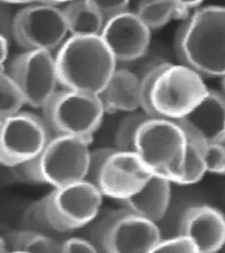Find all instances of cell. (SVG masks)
I'll return each mask as SVG.
<instances>
[{"label": "cell", "instance_id": "cell-1", "mask_svg": "<svg viewBox=\"0 0 225 253\" xmlns=\"http://www.w3.org/2000/svg\"><path fill=\"white\" fill-rule=\"evenodd\" d=\"M139 79L141 109L150 117L180 119L197 106L209 91L203 78L181 63H159Z\"/></svg>", "mask_w": 225, "mask_h": 253}, {"label": "cell", "instance_id": "cell-2", "mask_svg": "<svg viewBox=\"0 0 225 253\" xmlns=\"http://www.w3.org/2000/svg\"><path fill=\"white\" fill-rule=\"evenodd\" d=\"M175 41L181 64L202 78H223L225 73V11L219 5L196 8L183 20Z\"/></svg>", "mask_w": 225, "mask_h": 253}, {"label": "cell", "instance_id": "cell-3", "mask_svg": "<svg viewBox=\"0 0 225 253\" xmlns=\"http://www.w3.org/2000/svg\"><path fill=\"white\" fill-rule=\"evenodd\" d=\"M54 57L60 86L89 94L99 95L117 68L99 36H70Z\"/></svg>", "mask_w": 225, "mask_h": 253}, {"label": "cell", "instance_id": "cell-4", "mask_svg": "<svg viewBox=\"0 0 225 253\" xmlns=\"http://www.w3.org/2000/svg\"><path fill=\"white\" fill-rule=\"evenodd\" d=\"M91 142L53 134L36 158L10 167L16 179L28 184L67 186L86 178Z\"/></svg>", "mask_w": 225, "mask_h": 253}, {"label": "cell", "instance_id": "cell-5", "mask_svg": "<svg viewBox=\"0 0 225 253\" xmlns=\"http://www.w3.org/2000/svg\"><path fill=\"white\" fill-rule=\"evenodd\" d=\"M186 138L174 121L150 117L135 134L134 152L152 175L174 183L180 178L186 156Z\"/></svg>", "mask_w": 225, "mask_h": 253}, {"label": "cell", "instance_id": "cell-6", "mask_svg": "<svg viewBox=\"0 0 225 253\" xmlns=\"http://www.w3.org/2000/svg\"><path fill=\"white\" fill-rule=\"evenodd\" d=\"M92 221L89 240L98 253H152L162 238L156 222L124 208L108 211Z\"/></svg>", "mask_w": 225, "mask_h": 253}, {"label": "cell", "instance_id": "cell-7", "mask_svg": "<svg viewBox=\"0 0 225 253\" xmlns=\"http://www.w3.org/2000/svg\"><path fill=\"white\" fill-rule=\"evenodd\" d=\"M42 111V117L52 134L76 136L91 142L106 114L98 95L64 88L55 91Z\"/></svg>", "mask_w": 225, "mask_h": 253}, {"label": "cell", "instance_id": "cell-8", "mask_svg": "<svg viewBox=\"0 0 225 253\" xmlns=\"http://www.w3.org/2000/svg\"><path fill=\"white\" fill-rule=\"evenodd\" d=\"M102 194L86 180L54 187L40 199L45 217L55 233H67L84 228L99 215Z\"/></svg>", "mask_w": 225, "mask_h": 253}, {"label": "cell", "instance_id": "cell-9", "mask_svg": "<svg viewBox=\"0 0 225 253\" xmlns=\"http://www.w3.org/2000/svg\"><path fill=\"white\" fill-rule=\"evenodd\" d=\"M52 136L44 118L30 112L0 119V165L12 167L36 158Z\"/></svg>", "mask_w": 225, "mask_h": 253}, {"label": "cell", "instance_id": "cell-10", "mask_svg": "<svg viewBox=\"0 0 225 253\" xmlns=\"http://www.w3.org/2000/svg\"><path fill=\"white\" fill-rule=\"evenodd\" d=\"M62 9L44 2L28 4L14 15L12 39L25 50L52 52L67 38Z\"/></svg>", "mask_w": 225, "mask_h": 253}, {"label": "cell", "instance_id": "cell-11", "mask_svg": "<svg viewBox=\"0 0 225 253\" xmlns=\"http://www.w3.org/2000/svg\"><path fill=\"white\" fill-rule=\"evenodd\" d=\"M9 75L26 105L42 109L59 85L55 57L47 50H25L10 64Z\"/></svg>", "mask_w": 225, "mask_h": 253}, {"label": "cell", "instance_id": "cell-12", "mask_svg": "<svg viewBox=\"0 0 225 253\" xmlns=\"http://www.w3.org/2000/svg\"><path fill=\"white\" fill-rule=\"evenodd\" d=\"M151 176L134 151L115 149L100 168L96 187L102 196L119 202L136 194Z\"/></svg>", "mask_w": 225, "mask_h": 253}, {"label": "cell", "instance_id": "cell-13", "mask_svg": "<svg viewBox=\"0 0 225 253\" xmlns=\"http://www.w3.org/2000/svg\"><path fill=\"white\" fill-rule=\"evenodd\" d=\"M150 31L135 12L126 10L104 20L99 37L116 63H132L146 55Z\"/></svg>", "mask_w": 225, "mask_h": 253}, {"label": "cell", "instance_id": "cell-14", "mask_svg": "<svg viewBox=\"0 0 225 253\" xmlns=\"http://www.w3.org/2000/svg\"><path fill=\"white\" fill-rule=\"evenodd\" d=\"M174 122L186 138L194 143L225 142V96L221 91L209 89L197 106Z\"/></svg>", "mask_w": 225, "mask_h": 253}, {"label": "cell", "instance_id": "cell-15", "mask_svg": "<svg viewBox=\"0 0 225 253\" xmlns=\"http://www.w3.org/2000/svg\"><path fill=\"white\" fill-rule=\"evenodd\" d=\"M179 234L191 238L198 253H218L225 245V215L212 206H191L182 214Z\"/></svg>", "mask_w": 225, "mask_h": 253}, {"label": "cell", "instance_id": "cell-16", "mask_svg": "<svg viewBox=\"0 0 225 253\" xmlns=\"http://www.w3.org/2000/svg\"><path fill=\"white\" fill-rule=\"evenodd\" d=\"M105 113H131L141 108V83L138 75L126 68H116L98 95Z\"/></svg>", "mask_w": 225, "mask_h": 253}, {"label": "cell", "instance_id": "cell-17", "mask_svg": "<svg viewBox=\"0 0 225 253\" xmlns=\"http://www.w3.org/2000/svg\"><path fill=\"white\" fill-rule=\"evenodd\" d=\"M172 197V182L152 175L136 194L119 202L123 208L158 223L166 216Z\"/></svg>", "mask_w": 225, "mask_h": 253}, {"label": "cell", "instance_id": "cell-18", "mask_svg": "<svg viewBox=\"0 0 225 253\" xmlns=\"http://www.w3.org/2000/svg\"><path fill=\"white\" fill-rule=\"evenodd\" d=\"M71 36H99L104 18L87 0H74L62 9Z\"/></svg>", "mask_w": 225, "mask_h": 253}, {"label": "cell", "instance_id": "cell-19", "mask_svg": "<svg viewBox=\"0 0 225 253\" xmlns=\"http://www.w3.org/2000/svg\"><path fill=\"white\" fill-rule=\"evenodd\" d=\"M8 251L15 253H61L59 242L47 234L23 229L8 234L4 239Z\"/></svg>", "mask_w": 225, "mask_h": 253}, {"label": "cell", "instance_id": "cell-20", "mask_svg": "<svg viewBox=\"0 0 225 253\" xmlns=\"http://www.w3.org/2000/svg\"><path fill=\"white\" fill-rule=\"evenodd\" d=\"M135 14L150 30L159 29L175 19L176 6L173 0H142Z\"/></svg>", "mask_w": 225, "mask_h": 253}, {"label": "cell", "instance_id": "cell-21", "mask_svg": "<svg viewBox=\"0 0 225 253\" xmlns=\"http://www.w3.org/2000/svg\"><path fill=\"white\" fill-rule=\"evenodd\" d=\"M150 117V115L142 110L127 113V115L122 119L116 128L115 149L123 151H134L135 134L139 126Z\"/></svg>", "mask_w": 225, "mask_h": 253}, {"label": "cell", "instance_id": "cell-22", "mask_svg": "<svg viewBox=\"0 0 225 253\" xmlns=\"http://www.w3.org/2000/svg\"><path fill=\"white\" fill-rule=\"evenodd\" d=\"M205 161L199 147L186 139V156L180 178L174 182L180 186H188L201 181L204 177Z\"/></svg>", "mask_w": 225, "mask_h": 253}, {"label": "cell", "instance_id": "cell-23", "mask_svg": "<svg viewBox=\"0 0 225 253\" xmlns=\"http://www.w3.org/2000/svg\"><path fill=\"white\" fill-rule=\"evenodd\" d=\"M25 104L20 90L4 68H0V119L20 112Z\"/></svg>", "mask_w": 225, "mask_h": 253}, {"label": "cell", "instance_id": "cell-24", "mask_svg": "<svg viewBox=\"0 0 225 253\" xmlns=\"http://www.w3.org/2000/svg\"><path fill=\"white\" fill-rule=\"evenodd\" d=\"M189 141V140H188ZM191 142V141H190ZM225 142L196 144L205 161L207 172L224 175L225 171Z\"/></svg>", "mask_w": 225, "mask_h": 253}, {"label": "cell", "instance_id": "cell-25", "mask_svg": "<svg viewBox=\"0 0 225 253\" xmlns=\"http://www.w3.org/2000/svg\"><path fill=\"white\" fill-rule=\"evenodd\" d=\"M152 253H198V252L191 238L179 234L176 237L161 238Z\"/></svg>", "mask_w": 225, "mask_h": 253}, {"label": "cell", "instance_id": "cell-26", "mask_svg": "<svg viewBox=\"0 0 225 253\" xmlns=\"http://www.w3.org/2000/svg\"><path fill=\"white\" fill-rule=\"evenodd\" d=\"M115 149V148L107 147V148H98L95 150H90L87 174L84 180L89 182L91 185L96 186V181H97L100 168L102 167L106 158Z\"/></svg>", "mask_w": 225, "mask_h": 253}, {"label": "cell", "instance_id": "cell-27", "mask_svg": "<svg viewBox=\"0 0 225 253\" xmlns=\"http://www.w3.org/2000/svg\"><path fill=\"white\" fill-rule=\"evenodd\" d=\"M101 14L104 20L116 13L128 10L131 0H87Z\"/></svg>", "mask_w": 225, "mask_h": 253}, {"label": "cell", "instance_id": "cell-28", "mask_svg": "<svg viewBox=\"0 0 225 253\" xmlns=\"http://www.w3.org/2000/svg\"><path fill=\"white\" fill-rule=\"evenodd\" d=\"M61 253H98L94 245L83 237H69L60 243Z\"/></svg>", "mask_w": 225, "mask_h": 253}, {"label": "cell", "instance_id": "cell-29", "mask_svg": "<svg viewBox=\"0 0 225 253\" xmlns=\"http://www.w3.org/2000/svg\"><path fill=\"white\" fill-rule=\"evenodd\" d=\"M14 15L8 4L0 1V35L9 42L12 39V26Z\"/></svg>", "mask_w": 225, "mask_h": 253}, {"label": "cell", "instance_id": "cell-30", "mask_svg": "<svg viewBox=\"0 0 225 253\" xmlns=\"http://www.w3.org/2000/svg\"><path fill=\"white\" fill-rule=\"evenodd\" d=\"M204 0H173L176 6V20H184L190 14L192 9L200 7Z\"/></svg>", "mask_w": 225, "mask_h": 253}, {"label": "cell", "instance_id": "cell-31", "mask_svg": "<svg viewBox=\"0 0 225 253\" xmlns=\"http://www.w3.org/2000/svg\"><path fill=\"white\" fill-rule=\"evenodd\" d=\"M9 44L10 42L0 35V68H4V63L7 60Z\"/></svg>", "mask_w": 225, "mask_h": 253}, {"label": "cell", "instance_id": "cell-32", "mask_svg": "<svg viewBox=\"0 0 225 253\" xmlns=\"http://www.w3.org/2000/svg\"><path fill=\"white\" fill-rule=\"evenodd\" d=\"M1 2L7 4H33L36 2H41L42 0H0Z\"/></svg>", "mask_w": 225, "mask_h": 253}, {"label": "cell", "instance_id": "cell-33", "mask_svg": "<svg viewBox=\"0 0 225 253\" xmlns=\"http://www.w3.org/2000/svg\"><path fill=\"white\" fill-rule=\"evenodd\" d=\"M71 1H74V0H42L41 2L54 4V5H59V4H68V3H70Z\"/></svg>", "mask_w": 225, "mask_h": 253}, {"label": "cell", "instance_id": "cell-34", "mask_svg": "<svg viewBox=\"0 0 225 253\" xmlns=\"http://www.w3.org/2000/svg\"><path fill=\"white\" fill-rule=\"evenodd\" d=\"M7 252V246L6 243L3 237H0V253H6Z\"/></svg>", "mask_w": 225, "mask_h": 253}]
</instances>
